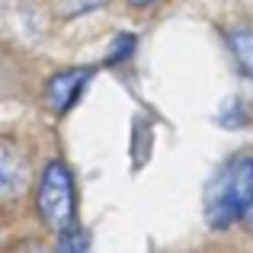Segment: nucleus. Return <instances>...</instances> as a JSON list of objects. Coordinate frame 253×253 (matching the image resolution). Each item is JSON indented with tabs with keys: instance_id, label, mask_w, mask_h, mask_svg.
Returning <instances> with one entry per match:
<instances>
[{
	"instance_id": "f257e3e1",
	"label": "nucleus",
	"mask_w": 253,
	"mask_h": 253,
	"mask_svg": "<svg viewBox=\"0 0 253 253\" xmlns=\"http://www.w3.org/2000/svg\"><path fill=\"white\" fill-rule=\"evenodd\" d=\"M253 205V157H234L221 167L205 192V221L211 231H228L244 221Z\"/></svg>"
},
{
	"instance_id": "f03ea898",
	"label": "nucleus",
	"mask_w": 253,
	"mask_h": 253,
	"mask_svg": "<svg viewBox=\"0 0 253 253\" xmlns=\"http://www.w3.org/2000/svg\"><path fill=\"white\" fill-rule=\"evenodd\" d=\"M36 209L42 224L51 234L64 237L77 231L74 228V179H71V170L61 161L45 164L39 189H36Z\"/></svg>"
},
{
	"instance_id": "7ed1b4c3",
	"label": "nucleus",
	"mask_w": 253,
	"mask_h": 253,
	"mask_svg": "<svg viewBox=\"0 0 253 253\" xmlns=\"http://www.w3.org/2000/svg\"><path fill=\"white\" fill-rule=\"evenodd\" d=\"M90 81V71L81 68V71H61V74H55L45 86V103H48V109L55 112H68L71 106H74L77 93H81V86Z\"/></svg>"
},
{
	"instance_id": "20e7f679",
	"label": "nucleus",
	"mask_w": 253,
	"mask_h": 253,
	"mask_svg": "<svg viewBox=\"0 0 253 253\" xmlns=\"http://www.w3.org/2000/svg\"><path fill=\"white\" fill-rule=\"evenodd\" d=\"M29 183V167H26V157L13 148V141L0 144V192L3 199H16L19 192Z\"/></svg>"
},
{
	"instance_id": "39448f33",
	"label": "nucleus",
	"mask_w": 253,
	"mask_h": 253,
	"mask_svg": "<svg viewBox=\"0 0 253 253\" xmlns=\"http://www.w3.org/2000/svg\"><path fill=\"white\" fill-rule=\"evenodd\" d=\"M228 45H231V51H234L241 71L247 74V81L253 84V29H231Z\"/></svg>"
},
{
	"instance_id": "423d86ee",
	"label": "nucleus",
	"mask_w": 253,
	"mask_h": 253,
	"mask_svg": "<svg viewBox=\"0 0 253 253\" xmlns=\"http://www.w3.org/2000/svg\"><path fill=\"white\" fill-rule=\"evenodd\" d=\"M244 224H247V231H250V234H253V205H250V209H247V215H244Z\"/></svg>"
},
{
	"instance_id": "0eeeda50",
	"label": "nucleus",
	"mask_w": 253,
	"mask_h": 253,
	"mask_svg": "<svg viewBox=\"0 0 253 253\" xmlns=\"http://www.w3.org/2000/svg\"><path fill=\"white\" fill-rule=\"evenodd\" d=\"M131 6H148V3H154V0H128Z\"/></svg>"
}]
</instances>
